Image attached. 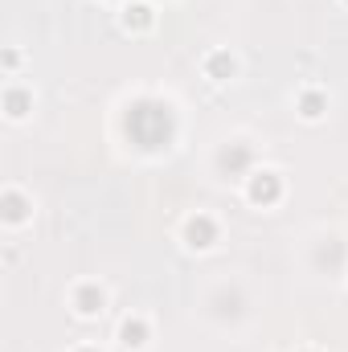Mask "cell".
<instances>
[{"mask_svg":"<svg viewBox=\"0 0 348 352\" xmlns=\"http://www.w3.org/2000/svg\"><path fill=\"white\" fill-rule=\"evenodd\" d=\"M127 127L135 131V140H140L144 148H160V144L168 140V107H160V102H140V107L131 111Z\"/></svg>","mask_w":348,"mask_h":352,"instance_id":"6da1fadb","label":"cell"},{"mask_svg":"<svg viewBox=\"0 0 348 352\" xmlns=\"http://www.w3.org/2000/svg\"><path fill=\"white\" fill-rule=\"evenodd\" d=\"M283 197V176L270 173V168H259V173H250V180H246V201L250 205H274Z\"/></svg>","mask_w":348,"mask_h":352,"instance_id":"7a4b0ae2","label":"cell"},{"mask_svg":"<svg viewBox=\"0 0 348 352\" xmlns=\"http://www.w3.org/2000/svg\"><path fill=\"white\" fill-rule=\"evenodd\" d=\"M184 242H188L193 250H209V246L217 242V221H213L209 213H193V217L184 221Z\"/></svg>","mask_w":348,"mask_h":352,"instance_id":"3957f363","label":"cell"},{"mask_svg":"<svg viewBox=\"0 0 348 352\" xmlns=\"http://www.w3.org/2000/svg\"><path fill=\"white\" fill-rule=\"evenodd\" d=\"M119 25H123L127 33H148V29L156 25V12H152V4H148V0H131V4H123Z\"/></svg>","mask_w":348,"mask_h":352,"instance_id":"277c9868","label":"cell"},{"mask_svg":"<svg viewBox=\"0 0 348 352\" xmlns=\"http://www.w3.org/2000/svg\"><path fill=\"white\" fill-rule=\"evenodd\" d=\"M102 303H107V295H102V287L98 283H78L74 287V311L90 320V316H98L102 311Z\"/></svg>","mask_w":348,"mask_h":352,"instance_id":"5b68a950","label":"cell"},{"mask_svg":"<svg viewBox=\"0 0 348 352\" xmlns=\"http://www.w3.org/2000/svg\"><path fill=\"white\" fill-rule=\"evenodd\" d=\"M29 209H33V205L25 201L21 188H4V192H0V217H4L8 226H21V221L29 217Z\"/></svg>","mask_w":348,"mask_h":352,"instance_id":"8992f818","label":"cell"},{"mask_svg":"<svg viewBox=\"0 0 348 352\" xmlns=\"http://www.w3.org/2000/svg\"><path fill=\"white\" fill-rule=\"evenodd\" d=\"M119 344L123 349H144L148 344V320L144 316H123L119 320Z\"/></svg>","mask_w":348,"mask_h":352,"instance_id":"52a82bcc","label":"cell"},{"mask_svg":"<svg viewBox=\"0 0 348 352\" xmlns=\"http://www.w3.org/2000/svg\"><path fill=\"white\" fill-rule=\"evenodd\" d=\"M234 70H238V62L230 58V50H213V54H205V78L226 82V78H234Z\"/></svg>","mask_w":348,"mask_h":352,"instance_id":"ba28073f","label":"cell"},{"mask_svg":"<svg viewBox=\"0 0 348 352\" xmlns=\"http://www.w3.org/2000/svg\"><path fill=\"white\" fill-rule=\"evenodd\" d=\"M29 111H33V90L4 87V115H8V119H25Z\"/></svg>","mask_w":348,"mask_h":352,"instance_id":"9c48e42d","label":"cell"},{"mask_svg":"<svg viewBox=\"0 0 348 352\" xmlns=\"http://www.w3.org/2000/svg\"><path fill=\"white\" fill-rule=\"evenodd\" d=\"M324 111H328V98H324L320 90H303V94H299V115H303L307 123H316Z\"/></svg>","mask_w":348,"mask_h":352,"instance_id":"30bf717a","label":"cell"},{"mask_svg":"<svg viewBox=\"0 0 348 352\" xmlns=\"http://www.w3.org/2000/svg\"><path fill=\"white\" fill-rule=\"evenodd\" d=\"M246 160H250V152H246V148H234V152H221V164H226V168H230V164L238 168V164H246Z\"/></svg>","mask_w":348,"mask_h":352,"instance_id":"8fae6325","label":"cell"},{"mask_svg":"<svg viewBox=\"0 0 348 352\" xmlns=\"http://www.w3.org/2000/svg\"><path fill=\"white\" fill-rule=\"evenodd\" d=\"M17 62H21V54H17V50H4V66H8V70H12V66H17Z\"/></svg>","mask_w":348,"mask_h":352,"instance_id":"7c38bea8","label":"cell"},{"mask_svg":"<svg viewBox=\"0 0 348 352\" xmlns=\"http://www.w3.org/2000/svg\"><path fill=\"white\" fill-rule=\"evenodd\" d=\"M78 352H98V349H78Z\"/></svg>","mask_w":348,"mask_h":352,"instance_id":"4fadbf2b","label":"cell"},{"mask_svg":"<svg viewBox=\"0 0 348 352\" xmlns=\"http://www.w3.org/2000/svg\"><path fill=\"white\" fill-rule=\"evenodd\" d=\"M299 352H316V349H299Z\"/></svg>","mask_w":348,"mask_h":352,"instance_id":"5bb4252c","label":"cell"},{"mask_svg":"<svg viewBox=\"0 0 348 352\" xmlns=\"http://www.w3.org/2000/svg\"><path fill=\"white\" fill-rule=\"evenodd\" d=\"M345 4H348V0H345Z\"/></svg>","mask_w":348,"mask_h":352,"instance_id":"9a60e30c","label":"cell"}]
</instances>
